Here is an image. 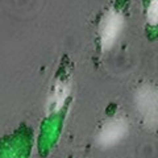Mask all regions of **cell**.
I'll list each match as a JSON object with an SVG mask.
<instances>
[{
    "instance_id": "obj_1",
    "label": "cell",
    "mask_w": 158,
    "mask_h": 158,
    "mask_svg": "<svg viewBox=\"0 0 158 158\" xmlns=\"http://www.w3.org/2000/svg\"><path fill=\"white\" fill-rule=\"evenodd\" d=\"M135 107L141 123L149 129L158 125V90L152 85H142L136 91Z\"/></svg>"
},
{
    "instance_id": "obj_4",
    "label": "cell",
    "mask_w": 158,
    "mask_h": 158,
    "mask_svg": "<svg viewBox=\"0 0 158 158\" xmlns=\"http://www.w3.org/2000/svg\"><path fill=\"white\" fill-rule=\"evenodd\" d=\"M70 94V87L66 82H58L54 90L52 92L50 98H49V102H48V107H49V111L50 112H57L62 108V106L65 104L66 99Z\"/></svg>"
},
{
    "instance_id": "obj_3",
    "label": "cell",
    "mask_w": 158,
    "mask_h": 158,
    "mask_svg": "<svg viewBox=\"0 0 158 158\" xmlns=\"http://www.w3.org/2000/svg\"><path fill=\"white\" fill-rule=\"evenodd\" d=\"M123 25H124L123 15L115 9L108 11L106 16L103 17L100 24V45L104 52L115 45L117 38L120 37Z\"/></svg>"
},
{
    "instance_id": "obj_5",
    "label": "cell",
    "mask_w": 158,
    "mask_h": 158,
    "mask_svg": "<svg viewBox=\"0 0 158 158\" xmlns=\"http://www.w3.org/2000/svg\"><path fill=\"white\" fill-rule=\"evenodd\" d=\"M146 17L148 21L153 25L158 24V0H152L149 7H148V12H146Z\"/></svg>"
},
{
    "instance_id": "obj_2",
    "label": "cell",
    "mask_w": 158,
    "mask_h": 158,
    "mask_svg": "<svg viewBox=\"0 0 158 158\" xmlns=\"http://www.w3.org/2000/svg\"><path fill=\"white\" fill-rule=\"evenodd\" d=\"M129 125L125 117L115 116L107 120L96 136V144L100 148H112L123 141L128 135Z\"/></svg>"
}]
</instances>
